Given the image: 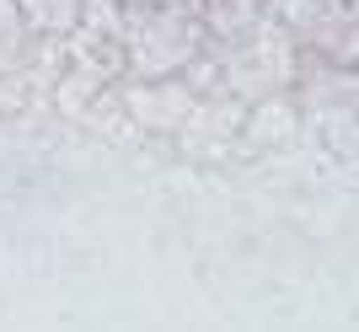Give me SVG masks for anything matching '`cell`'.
<instances>
[{
  "label": "cell",
  "instance_id": "cell-1",
  "mask_svg": "<svg viewBox=\"0 0 359 332\" xmlns=\"http://www.w3.org/2000/svg\"><path fill=\"white\" fill-rule=\"evenodd\" d=\"M204 43H210V32H204V16L198 11H188V6H135V0H123V16H118L123 76H135V81L177 76Z\"/></svg>",
  "mask_w": 359,
  "mask_h": 332
},
{
  "label": "cell",
  "instance_id": "cell-2",
  "mask_svg": "<svg viewBox=\"0 0 359 332\" xmlns=\"http://www.w3.org/2000/svg\"><path fill=\"white\" fill-rule=\"evenodd\" d=\"M194 91L182 76H161V81H129L123 91V107H129V118L145 123V129H188L194 118Z\"/></svg>",
  "mask_w": 359,
  "mask_h": 332
},
{
  "label": "cell",
  "instance_id": "cell-3",
  "mask_svg": "<svg viewBox=\"0 0 359 332\" xmlns=\"http://www.w3.org/2000/svg\"><path fill=\"white\" fill-rule=\"evenodd\" d=\"M16 11H22V27L38 38H70L81 27L86 0H16Z\"/></svg>",
  "mask_w": 359,
  "mask_h": 332
},
{
  "label": "cell",
  "instance_id": "cell-4",
  "mask_svg": "<svg viewBox=\"0 0 359 332\" xmlns=\"http://www.w3.org/2000/svg\"><path fill=\"white\" fill-rule=\"evenodd\" d=\"M285 129H295V123H290L285 102H279V91H273V97H263V113H257V123H247V134L252 139H279Z\"/></svg>",
  "mask_w": 359,
  "mask_h": 332
},
{
  "label": "cell",
  "instance_id": "cell-5",
  "mask_svg": "<svg viewBox=\"0 0 359 332\" xmlns=\"http://www.w3.org/2000/svg\"><path fill=\"white\" fill-rule=\"evenodd\" d=\"M135 6H188V11H198V0H135Z\"/></svg>",
  "mask_w": 359,
  "mask_h": 332
}]
</instances>
